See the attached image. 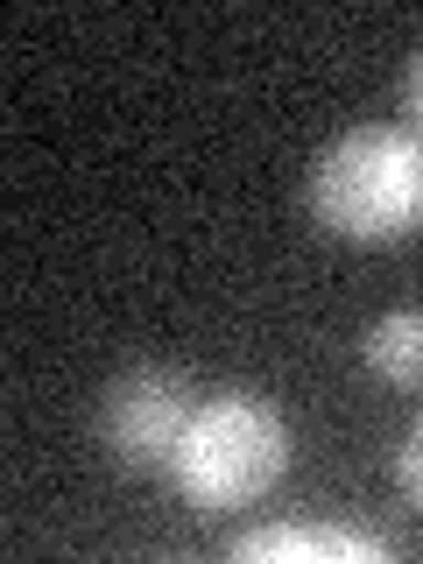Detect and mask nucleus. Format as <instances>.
Listing matches in <instances>:
<instances>
[{
  "label": "nucleus",
  "instance_id": "obj_1",
  "mask_svg": "<svg viewBox=\"0 0 423 564\" xmlns=\"http://www.w3.org/2000/svg\"><path fill=\"white\" fill-rule=\"evenodd\" d=\"M311 212L339 240H402L423 226V134L416 128H346L311 170Z\"/></svg>",
  "mask_w": 423,
  "mask_h": 564
},
{
  "label": "nucleus",
  "instance_id": "obj_2",
  "mask_svg": "<svg viewBox=\"0 0 423 564\" xmlns=\"http://www.w3.org/2000/svg\"><path fill=\"white\" fill-rule=\"evenodd\" d=\"M282 466H290L282 410L247 395V388H226V395L191 410L176 458H170V480L184 487L191 508H247L282 480Z\"/></svg>",
  "mask_w": 423,
  "mask_h": 564
},
{
  "label": "nucleus",
  "instance_id": "obj_3",
  "mask_svg": "<svg viewBox=\"0 0 423 564\" xmlns=\"http://www.w3.org/2000/svg\"><path fill=\"white\" fill-rule=\"evenodd\" d=\"M191 388L163 375V367H141V375H120L99 402V437L120 466H170L176 458V437L191 423Z\"/></svg>",
  "mask_w": 423,
  "mask_h": 564
},
{
  "label": "nucleus",
  "instance_id": "obj_4",
  "mask_svg": "<svg viewBox=\"0 0 423 564\" xmlns=\"http://www.w3.org/2000/svg\"><path fill=\"white\" fill-rule=\"evenodd\" d=\"M240 564H388L395 543L375 529H325V522H275V529H247L234 536Z\"/></svg>",
  "mask_w": 423,
  "mask_h": 564
},
{
  "label": "nucleus",
  "instance_id": "obj_5",
  "mask_svg": "<svg viewBox=\"0 0 423 564\" xmlns=\"http://www.w3.org/2000/svg\"><path fill=\"white\" fill-rule=\"evenodd\" d=\"M367 367L388 381V388H423V311H388L367 325Z\"/></svg>",
  "mask_w": 423,
  "mask_h": 564
},
{
  "label": "nucleus",
  "instance_id": "obj_6",
  "mask_svg": "<svg viewBox=\"0 0 423 564\" xmlns=\"http://www.w3.org/2000/svg\"><path fill=\"white\" fill-rule=\"evenodd\" d=\"M395 487H402V501L423 516V416L402 431V445H395Z\"/></svg>",
  "mask_w": 423,
  "mask_h": 564
},
{
  "label": "nucleus",
  "instance_id": "obj_7",
  "mask_svg": "<svg viewBox=\"0 0 423 564\" xmlns=\"http://www.w3.org/2000/svg\"><path fill=\"white\" fill-rule=\"evenodd\" d=\"M402 106H410V120H416V134H423V50L410 57V78H402Z\"/></svg>",
  "mask_w": 423,
  "mask_h": 564
}]
</instances>
